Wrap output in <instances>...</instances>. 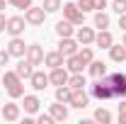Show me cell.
<instances>
[{
	"label": "cell",
	"mask_w": 126,
	"mask_h": 124,
	"mask_svg": "<svg viewBox=\"0 0 126 124\" xmlns=\"http://www.w3.org/2000/svg\"><path fill=\"white\" fill-rule=\"evenodd\" d=\"M7 95H10L12 100L22 97V95H24V85H22V80H19V83H15V85H10V88H7Z\"/></svg>",
	"instance_id": "obj_29"
},
{
	"label": "cell",
	"mask_w": 126,
	"mask_h": 124,
	"mask_svg": "<svg viewBox=\"0 0 126 124\" xmlns=\"http://www.w3.org/2000/svg\"><path fill=\"white\" fill-rule=\"evenodd\" d=\"M2 119L5 122H17L19 119V105H15V102L2 105Z\"/></svg>",
	"instance_id": "obj_13"
},
{
	"label": "cell",
	"mask_w": 126,
	"mask_h": 124,
	"mask_svg": "<svg viewBox=\"0 0 126 124\" xmlns=\"http://www.w3.org/2000/svg\"><path fill=\"white\" fill-rule=\"evenodd\" d=\"M24 56H27V61H29L32 66H41V63H44V49L39 46V44H29Z\"/></svg>",
	"instance_id": "obj_7"
},
{
	"label": "cell",
	"mask_w": 126,
	"mask_h": 124,
	"mask_svg": "<svg viewBox=\"0 0 126 124\" xmlns=\"http://www.w3.org/2000/svg\"><path fill=\"white\" fill-rule=\"evenodd\" d=\"M7 5H12L17 10H27V7H32V0H7Z\"/></svg>",
	"instance_id": "obj_31"
},
{
	"label": "cell",
	"mask_w": 126,
	"mask_h": 124,
	"mask_svg": "<svg viewBox=\"0 0 126 124\" xmlns=\"http://www.w3.org/2000/svg\"><path fill=\"white\" fill-rule=\"evenodd\" d=\"M7 51H10V56H17V59H22V56L27 54V44H24V39H19V37H12V39H10V44H7Z\"/></svg>",
	"instance_id": "obj_9"
},
{
	"label": "cell",
	"mask_w": 126,
	"mask_h": 124,
	"mask_svg": "<svg viewBox=\"0 0 126 124\" xmlns=\"http://www.w3.org/2000/svg\"><path fill=\"white\" fill-rule=\"evenodd\" d=\"M15 73H17L19 78H22V80H29V76L34 73V68H32V63L27 61L24 56H22V61L17 63V68H15Z\"/></svg>",
	"instance_id": "obj_18"
},
{
	"label": "cell",
	"mask_w": 126,
	"mask_h": 124,
	"mask_svg": "<svg viewBox=\"0 0 126 124\" xmlns=\"http://www.w3.org/2000/svg\"><path fill=\"white\" fill-rule=\"evenodd\" d=\"M75 5H78L82 12H90V10H92V0H78Z\"/></svg>",
	"instance_id": "obj_33"
},
{
	"label": "cell",
	"mask_w": 126,
	"mask_h": 124,
	"mask_svg": "<svg viewBox=\"0 0 126 124\" xmlns=\"http://www.w3.org/2000/svg\"><path fill=\"white\" fill-rule=\"evenodd\" d=\"M7 61H10V51H2L0 49V66H7Z\"/></svg>",
	"instance_id": "obj_36"
},
{
	"label": "cell",
	"mask_w": 126,
	"mask_h": 124,
	"mask_svg": "<svg viewBox=\"0 0 126 124\" xmlns=\"http://www.w3.org/2000/svg\"><path fill=\"white\" fill-rule=\"evenodd\" d=\"M58 51L68 59V56L78 54V41H75L73 37H61V41H58Z\"/></svg>",
	"instance_id": "obj_8"
},
{
	"label": "cell",
	"mask_w": 126,
	"mask_h": 124,
	"mask_svg": "<svg viewBox=\"0 0 126 124\" xmlns=\"http://www.w3.org/2000/svg\"><path fill=\"white\" fill-rule=\"evenodd\" d=\"M68 78H70V76H68V71H65L63 66H58V68H51V73H48V83L58 88V85H68Z\"/></svg>",
	"instance_id": "obj_6"
},
{
	"label": "cell",
	"mask_w": 126,
	"mask_h": 124,
	"mask_svg": "<svg viewBox=\"0 0 126 124\" xmlns=\"http://www.w3.org/2000/svg\"><path fill=\"white\" fill-rule=\"evenodd\" d=\"M94 122H99V124H109V122H111V112H109V109H104V107H99L97 112H94Z\"/></svg>",
	"instance_id": "obj_28"
},
{
	"label": "cell",
	"mask_w": 126,
	"mask_h": 124,
	"mask_svg": "<svg viewBox=\"0 0 126 124\" xmlns=\"http://www.w3.org/2000/svg\"><path fill=\"white\" fill-rule=\"evenodd\" d=\"M111 10H114L116 15H124L126 12V0H114V2H111Z\"/></svg>",
	"instance_id": "obj_32"
},
{
	"label": "cell",
	"mask_w": 126,
	"mask_h": 124,
	"mask_svg": "<svg viewBox=\"0 0 126 124\" xmlns=\"http://www.w3.org/2000/svg\"><path fill=\"white\" fill-rule=\"evenodd\" d=\"M78 56L82 59V61H85V66H90V63L94 61V51H92V46H90V44L80 49V51H78Z\"/></svg>",
	"instance_id": "obj_27"
},
{
	"label": "cell",
	"mask_w": 126,
	"mask_h": 124,
	"mask_svg": "<svg viewBox=\"0 0 126 124\" xmlns=\"http://www.w3.org/2000/svg\"><path fill=\"white\" fill-rule=\"evenodd\" d=\"M51 117H53L56 122H65V119H68V107H65V102H58V100H56V105H51Z\"/></svg>",
	"instance_id": "obj_16"
},
{
	"label": "cell",
	"mask_w": 126,
	"mask_h": 124,
	"mask_svg": "<svg viewBox=\"0 0 126 124\" xmlns=\"http://www.w3.org/2000/svg\"><path fill=\"white\" fill-rule=\"evenodd\" d=\"M68 85H70L73 90H82V88L87 85V80H85V76H82V73H73V76L68 78Z\"/></svg>",
	"instance_id": "obj_24"
},
{
	"label": "cell",
	"mask_w": 126,
	"mask_h": 124,
	"mask_svg": "<svg viewBox=\"0 0 126 124\" xmlns=\"http://www.w3.org/2000/svg\"><path fill=\"white\" fill-rule=\"evenodd\" d=\"M29 83H32L34 90H46L48 88V76L44 73V71H34V73L29 76Z\"/></svg>",
	"instance_id": "obj_10"
},
{
	"label": "cell",
	"mask_w": 126,
	"mask_h": 124,
	"mask_svg": "<svg viewBox=\"0 0 126 124\" xmlns=\"http://www.w3.org/2000/svg\"><path fill=\"white\" fill-rule=\"evenodd\" d=\"M107 7V0H92V10H104Z\"/></svg>",
	"instance_id": "obj_37"
},
{
	"label": "cell",
	"mask_w": 126,
	"mask_h": 124,
	"mask_svg": "<svg viewBox=\"0 0 126 124\" xmlns=\"http://www.w3.org/2000/svg\"><path fill=\"white\" fill-rule=\"evenodd\" d=\"M73 27H75V24L63 17L61 22H56V34H58V37H73V32H75Z\"/></svg>",
	"instance_id": "obj_19"
},
{
	"label": "cell",
	"mask_w": 126,
	"mask_h": 124,
	"mask_svg": "<svg viewBox=\"0 0 126 124\" xmlns=\"http://www.w3.org/2000/svg\"><path fill=\"white\" fill-rule=\"evenodd\" d=\"M119 27L126 32V12H124V15H119Z\"/></svg>",
	"instance_id": "obj_39"
},
{
	"label": "cell",
	"mask_w": 126,
	"mask_h": 124,
	"mask_svg": "<svg viewBox=\"0 0 126 124\" xmlns=\"http://www.w3.org/2000/svg\"><path fill=\"white\" fill-rule=\"evenodd\" d=\"M5 27H7V17L0 12V32H5Z\"/></svg>",
	"instance_id": "obj_38"
},
{
	"label": "cell",
	"mask_w": 126,
	"mask_h": 124,
	"mask_svg": "<svg viewBox=\"0 0 126 124\" xmlns=\"http://www.w3.org/2000/svg\"><path fill=\"white\" fill-rule=\"evenodd\" d=\"M109 56H111V61H116V63H126V46L124 44H111Z\"/></svg>",
	"instance_id": "obj_17"
},
{
	"label": "cell",
	"mask_w": 126,
	"mask_h": 124,
	"mask_svg": "<svg viewBox=\"0 0 126 124\" xmlns=\"http://www.w3.org/2000/svg\"><path fill=\"white\" fill-rule=\"evenodd\" d=\"M90 95L97 97V100H111V97H114L111 85L107 83V78H94V83L90 85Z\"/></svg>",
	"instance_id": "obj_1"
},
{
	"label": "cell",
	"mask_w": 126,
	"mask_h": 124,
	"mask_svg": "<svg viewBox=\"0 0 126 124\" xmlns=\"http://www.w3.org/2000/svg\"><path fill=\"white\" fill-rule=\"evenodd\" d=\"M87 102H90V95L85 93V88H82V90H73V97H70V107L85 109V107H87Z\"/></svg>",
	"instance_id": "obj_12"
},
{
	"label": "cell",
	"mask_w": 126,
	"mask_h": 124,
	"mask_svg": "<svg viewBox=\"0 0 126 124\" xmlns=\"http://www.w3.org/2000/svg\"><path fill=\"white\" fill-rule=\"evenodd\" d=\"M5 5H7V0H0V12L5 10Z\"/></svg>",
	"instance_id": "obj_40"
},
{
	"label": "cell",
	"mask_w": 126,
	"mask_h": 124,
	"mask_svg": "<svg viewBox=\"0 0 126 124\" xmlns=\"http://www.w3.org/2000/svg\"><path fill=\"white\" fill-rule=\"evenodd\" d=\"M70 97H73V88H70V85H58V88H56V100H58V102L70 105Z\"/></svg>",
	"instance_id": "obj_21"
},
{
	"label": "cell",
	"mask_w": 126,
	"mask_h": 124,
	"mask_svg": "<svg viewBox=\"0 0 126 124\" xmlns=\"http://www.w3.org/2000/svg\"><path fill=\"white\" fill-rule=\"evenodd\" d=\"M63 17H65L68 22H73L75 27H80V24L85 22V12L80 10L75 2H65V5H63Z\"/></svg>",
	"instance_id": "obj_3"
},
{
	"label": "cell",
	"mask_w": 126,
	"mask_h": 124,
	"mask_svg": "<svg viewBox=\"0 0 126 124\" xmlns=\"http://www.w3.org/2000/svg\"><path fill=\"white\" fill-rule=\"evenodd\" d=\"M65 66H68V71H70V73H82V68H85V61L80 59L78 54H73V56H68Z\"/></svg>",
	"instance_id": "obj_20"
},
{
	"label": "cell",
	"mask_w": 126,
	"mask_h": 124,
	"mask_svg": "<svg viewBox=\"0 0 126 124\" xmlns=\"http://www.w3.org/2000/svg\"><path fill=\"white\" fill-rule=\"evenodd\" d=\"M94 44L99 49H109L114 44V37H111L109 29H99V34H94Z\"/></svg>",
	"instance_id": "obj_14"
},
{
	"label": "cell",
	"mask_w": 126,
	"mask_h": 124,
	"mask_svg": "<svg viewBox=\"0 0 126 124\" xmlns=\"http://www.w3.org/2000/svg\"><path fill=\"white\" fill-rule=\"evenodd\" d=\"M36 122H39V124H53L56 119H53V117H51V112H48V114H39V117H36Z\"/></svg>",
	"instance_id": "obj_35"
},
{
	"label": "cell",
	"mask_w": 126,
	"mask_h": 124,
	"mask_svg": "<svg viewBox=\"0 0 126 124\" xmlns=\"http://www.w3.org/2000/svg\"><path fill=\"white\" fill-rule=\"evenodd\" d=\"M46 15H48V12L44 10V7H27V10H24V20H27V24H32V27L44 24Z\"/></svg>",
	"instance_id": "obj_4"
},
{
	"label": "cell",
	"mask_w": 126,
	"mask_h": 124,
	"mask_svg": "<svg viewBox=\"0 0 126 124\" xmlns=\"http://www.w3.org/2000/svg\"><path fill=\"white\" fill-rule=\"evenodd\" d=\"M63 56L61 51L56 49V51H48V54H44V63H46L48 68H58V66H63Z\"/></svg>",
	"instance_id": "obj_15"
},
{
	"label": "cell",
	"mask_w": 126,
	"mask_h": 124,
	"mask_svg": "<svg viewBox=\"0 0 126 124\" xmlns=\"http://www.w3.org/2000/svg\"><path fill=\"white\" fill-rule=\"evenodd\" d=\"M94 27H97V29H107V27H109V15H107L104 10H97V15H94Z\"/></svg>",
	"instance_id": "obj_25"
},
{
	"label": "cell",
	"mask_w": 126,
	"mask_h": 124,
	"mask_svg": "<svg viewBox=\"0 0 126 124\" xmlns=\"http://www.w3.org/2000/svg\"><path fill=\"white\" fill-rule=\"evenodd\" d=\"M0 80H2V85H5V88H10V85H15V83H19L22 78L17 76L15 71H5V73H2V78H0Z\"/></svg>",
	"instance_id": "obj_26"
},
{
	"label": "cell",
	"mask_w": 126,
	"mask_h": 124,
	"mask_svg": "<svg viewBox=\"0 0 126 124\" xmlns=\"http://www.w3.org/2000/svg\"><path fill=\"white\" fill-rule=\"evenodd\" d=\"M121 44H124V46H126V34H124V39H121Z\"/></svg>",
	"instance_id": "obj_41"
},
{
	"label": "cell",
	"mask_w": 126,
	"mask_h": 124,
	"mask_svg": "<svg viewBox=\"0 0 126 124\" xmlns=\"http://www.w3.org/2000/svg\"><path fill=\"white\" fill-rule=\"evenodd\" d=\"M24 27H27V20L19 17V15H15V17H7L5 32H7L10 37H22V34H24Z\"/></svg>",
	"instance_id": "obj_5"
},
{
	"label": "cell",
	"mask_w": 126,
	"mask_h": 124,
	"mask_svg": "<svg viewBox=\"0 0 126 124\" xmlns=\"http://www.w3.org/2000/svg\"><path fill=\"white\" fill-rule=\"evenodd\" d=\"M39 97L36 95H24V112H29V114H34V112H39Z\"/></svg>",
	"instance_id": "obj_22"
},
{
	"label": "cell",
	"mask_w": 126,
	"mask_h": 124,
	"mask_svg": "<svg viewBox=\"0 0 126 124\" xmlns=\"http://www.w3.org/2000/svg\"><path fill=\"white\" fill-rule=\"evenodd\" d=\"M107 83L111 85V93H114V97H121L124 100L126 97V76L124 73H107Z\"/></svg>",
	"instance_id": "obj_2"
},
{
	"label": "cell",
	"mask_w": 126,
	"mask_h": 124,
	"mask_svg": "<svg viewBox=\"0 0 126 124\" xmlns=\"http://www.w3.org/2000/svg\"><path fill=\"white\" fill-rule=\"evenodd\" d=\"M90 76H92V78H104V76H107V66H104V61H92V63H90Z\"/></svg>",
	"instance_id": "obj_23"
},
{
	"label": "cell",
	"mask_w": 126,
	"mask_h": 124,
	"mask_svg": "<svg viewBox=\"0 0 126 124\" xmlns=\"http://www.w3.org/2000/svg\"><path fill=\"white\" fill-rule=\"evenodd\" d=\"M41 7H44L46 12H58V10L63 7V2H61V0H44Z\"/></svg>",
	"instance_id": "obj_30"
},
{
	"label": "cell",
	"mask_w": 126,
	"mask_h": 124,
	"mask_svg": "<svg viewBox=\"0 0 126 124\" xmlns=\"http://www.w3.org/2000/svg\"><path fill=\"white\" fill-rule=\"evenodd\" d=\"M75 37H78V44H82V46L94 44V29H92V27H85V24H80V29L75 32Z\"/></svg>",
	"instance_id": "obj_11"
},
{
	"label": "cell",
	"mask_w": 126,
	"mask_h": 124,
	"mask_svg": "<svg viewBox=\"0 0 126 124\" xmlns=\"http://www.w3.org/2000/svg\"><path fill=\"white\" fill-rule=\"evenodd\" d=\"M119 122L126 124V97L121 100V105H119Z\"/></svg>",
	"instance_id": "obj_34"
}]
</instances>
